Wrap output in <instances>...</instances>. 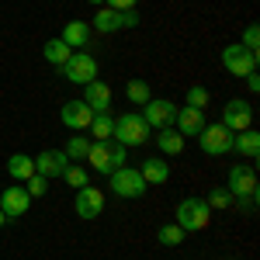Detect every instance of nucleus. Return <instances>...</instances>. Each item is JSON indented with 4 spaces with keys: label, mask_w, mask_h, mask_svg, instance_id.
I'll return each mask as SVG.
<instances>
[{
    "label": "nucleus",
    "mask_w": 260,
    "mask_h": 260,
    "mask_svg": "<svg viewBox=\"0 0 260 260\" xmlns=\"http://www.w3.org/2000/svg\"><path fill=\"white\" fill-rule=\"evenodd\" d=\"M125 156H128V149L121 146V142L115 139H104V142H90V153H87V160H90V167L98 170V174H115V170H121L125 167Z\"/></svg>",
    "instance_id": "obj_1"
},
{
    "label": "nucleus",
    "mask_w": 260,
    "mask_h": 260,
    "mask_svg": "<svg viewBox=\"0 0 260 260\" xmlns=\"http://www.w3.org/2000/svg\"><path fill=\"white\" fill-rule=\"evenodd\" d=\"M149 125H146V118L142 115H136V111H125L121 118H115V128H111V139L121 142L125 149L128 146H142V142L149 139Z\"/></svg>",
    "instance_id": "obj_2"
},
{
    "label": "nucleus",
    "mask_w": 260,
    "mask_h": 260,
    "mask_svg": "<svg viewBox=\"0 0 260 260\" xmlns=\"http://www.w3.org/2000/svg\"><path fill=\"white\" fill-rule=\"evenodd\" d=\"M212 222V208L205 205V198H184L177 205V225L184 233H201Z\"/></svg>",
    "instance_id": "obj_3"
},
{
    "label": "nucleus",
    "mask_w": 260,
    "mask_h": 260,
    "mask_svg": "<svg viewBox=\"0 0 260 260\" xmlns=\"http://www.w3.org/2000/svg\"><path fill=\"white\" fill-rule=\"evenodd\" d=\"M59 70L70 83H80V87H87L90 80H98V59H94L90 52H73Z\"/></svg>",
    "instance_id": "obj_4"
},
{
    "label": "nucleus",
    "mask_w": 260,
    "mask_h": 260,
    "mask_svg": "<svg viewBox=\"0 0 260 260\" xmlns=\"http://www.w3.org/2000/svg\"><path fill=\"white\" fill-rule=\"evenodd\" d=\"M233 136L236 132H229L225 125H205L198 132V142H201V153H208V156H222V153H233Z\"/></svg>",
    "instance_id": "obj_5"
},
{
    "label": "nucleus",
    "mask_w": 260,
    "mask_h": 260,
    "mask_svg": "<svg viewBox=\"0 0 260 260\" xmlns=\"http://www.w3.org/2000/svg\"><path fill=\"white\" fill-rule=\"evenodd\" d=\"M222 66H225L233 77H246V73H253V70H257V52H250L246 45L233 42V45H225V49H222Z\"/></svg>",
    "instance_id": "obj_6"
},
{
    "label": "nucleus",
    "mask_w": 260,
    "mask_h": 260,
    "mask_svg": "<svg viewBox=\"0 0 260 260\" xmlns=\"http://www.w3.org/2000/svg\"><path fill=\"white\" fill-rule=\"evenodd\" d=\"M142 118H146V125L149 128H170L174 125V118H177V104L167 98H149L146 104H142Z\"/></svg>",
    "instance_id": "obj_7"
},
{
    "label": "nucleus",
    "mask_w": 260,
    "mask_h": 260,
    "mask_svg": "<svg viewBox=\"0 0 260 260\" xmlns=\"http://www.w3.org/2000/svg\"><path fill=\"white\" fill-rule=\"evenodd\" d=\"M146 187H149V184L142 180V174L136 167H121V170L111 174V191H115L118 198H142Z\"/></svg>",
    "instance_id": "obj_8"
},
{
    "label": "nucleus",
    "mask_w": 260,
    "mask_h": 260,
    "mask_svg": "<svg viewBox=\"0 0 260 260\" xmlns=\"http://www.w3.org/2000/svg\"><path fill=\"white\" fill-rule=\"evenodd\" d=\"M139 24V14L136 11H111V7H98L94 14V28L101 35H111V31H121V28H136Z\"/></svg>",
    "instance_id": "obj_9"
},
{
    "label": "nucleus",
    "mask_w": 260,
    "mask_h": 260,
    "mask_svg": "<svg viewBox=\"0 0 260 260\" xmlns=\"http://www.w3.org/2000/svg\"><path fill=\"white\" fill-rule=\"evenodd\" d=\"M222 125L229 128V132H246L250 125H253V104L250 101H229L225 108H222Z\"/></svg>",
    "instance_id": "obj_10"
},
{
    "label": "nucleus",
    "mask_w": 260,
    "mask_h": 260,
    "mask_svg": "<svg viewBox=\"0 0 260 260\" xmlns=\"http://www.w3.org/2000/svg\"><path fill=\"white\" fill-rule=\"evenodd\" d=\"M229 194L233 198H257V174L253 167H233L229 170Z\"/></svg>",
    "instance_id": "obj_11"
},
{
    "label": "nucleus",
    "mask_w": 260,
    "mask_h": 260,
    "mask_svg": "<svg viewBox=\"0 0 260 260\" xmlns=\"http://www.w3.org/2000/svg\"><path fill=\"white\" fill-rule=\"evenodd\" d=\"M66 167H70V156H66L62 149H42L39 156H35V174H42L45 180L62 177Z\"/></svg>",
    "instance_id": "obj_12"
},
{
    "label": "nucleus",
    "mask_w": 260,
    "mask_h": 260,
    "mask_svg": "<svg viewBox=\"0 0 260 260\" xmlns=\"http://www.w3.org/2000/svg\"><path fill=\"white\" fill-rule=\"evenodd\" d=\"M73 208H77V215L80 219H98L101 212H104V191L101 187H80L77 191V201H73Z\"/></svg>",
    "instance_id": "obj_13"
},
{
    "label": "nucleus",
    "mask_w": 260,
    "mask_h": 260,
    "mask_svg": "<svg viewBox=\"0 0 260 260\" xmlns=\"http://www.w3.org/2000/svg\"><path fill=\"white\" fill-rule=\"evenodd\" d=\"M28 205H31V198H28V191H24L21 184L4 187V191H0V208H4V219H21V215L28 212Z\"/></svg>",
    "instance_id": "obj_14"
},
{
    "label": "nucleus",
    "mask_w": 260,
    "mask_h": 260,
    "mask_svg": "<svg viewBox=\"0 0 260 260\" xmlns=\"http://www.w3.org/2000/svg\"><path fill=\"white\" fill-rule=\"evenodd\" d=\"M59 118L66 128H73V132H83L87 125H90V118H94V111L83 104V101H70V104H62Z\"/></svg>",
    "instance_id": "obj_15"
},
{
    "label": "nucleus",
    "mask_w": 260,
    "mask_h": 260,
    "mask_svg": "<svg viewBox=\"0 0 260 260\" xmlns=\"http://www.w3.org/2000/svg\"><path fill=\"white\" fill-rule=\"evenodd\" d=\"M83 104L98 115V111H108L111 108V87L101 80H90L87 87H83Z\"/></svg>",
    "instance_id": "obj_16"
},
{
    "label": "nucleus",
    "mask_w": 260,
    "mask_h": 260,
    "mask_svg": "<svg viewBox=\"0 0 260 260\" xmlns=\"http://www.w3.org/2000/svg\"><path fill=\"white\" fill-rule=\"evenodd\" d=\"M174 125H177L180 136L187 139V136H198L208 121H205V111H198V108H187V104H184V108L177 111V118H174Z\"/></svg>",
    "instance_id": "obj_17"
},
{
    "label": "nucleus",
    "mask_w": 260,
    "mask_h": 260,
    "mask_svg": "<svg viewBox=\"0 0 260 260\" xmlns=\"http://www.w3.org/2000/svg\"><path fill=\"white\" fill-rule=\"evenodd\" d=\"M59 39L66 42L70 49H83V45L90 42V24H87V21H66Z\"/></svg>",
    "instance_id": "obj_18"
},
{
    "label": "nucleus",
    "mask_w": 260,
    "mask_h": 260,
    "mask_svg": "<svg viewBox=\"0 0 260 260\" xmlns=\"http://www.w3.org/2000/svg\"><path fill=\"white\" fill-rule=\"evenodd\" d=\"M139 174L146 184H167L170 180V167H167V160H156V156H149V160H142Z\"/></svg>",
    "instance_id": "obj_19"
},
{
    "label": "nucleus",
    "mask_w": 260,
    "mask_h": 260,
    "mask_svg": "<svg viewBox=\"0 0 260 260\" xmlns=\"http://www.w3.org/2000/svg\"><path fill=\"white\" fill-rule=\"evenodd\" d=\"M233 149L243 153L246 160H257V156H260V136L246 128V132H240V136H233Z\"/></svg>",
    "instance_id": "obj_20"
},
{
    "label": "nucleus",
    "mask_w": 260,
    "mask_h": 260,
    "mask_svg": "<svg viewBox=\"0 0 260 260\" xmlns=\"http://www.w3.org/2000/svg\"><path fill=\"white\" fill-rule=\"evenodd\" d=\"M156 146L167 156H177V153H184V136H180L177 128H160L156 132Z\"/></svg>",
    "instance_id": "obj_21"
},
{
    "label": "nucleus",
    "mask_w": 260,
    "mask_h": 260,
    "mask_svg": "<svg viewBox=\"0 0 260 260\" xmlns=\"http://www.w3.org/2000/svg\"><path fill=\"white\" fill-rule=\"evenodd\" d=\"M7 170H11V177L18 180V184H24V180L35 174V160H31V156H24V153H14V156L7 160Z\"/></svg>",
    "instance_id": "obj_22"
},
{
    "label": "nucleus",
    "mask_w": 260,
    "mask_h": 260,
    "mask_svg": "<svg viewBox=\"0 0 260 260\" xmlns=\"http://www.w3.org/2000/svg\"><path fill=\"white\" fill-rule=\"evenodd\" d=\"M111 128H115V118H111L108 111H98V115L90 118V125H87V132H90V136H94L98 142L111 139Z\"/></svg>",
    "instance_id": "obj_23"
},
{
    "label": "nucleus",
    "mask_w": 260,
    "mask_h": 260,
    "mask_svg": "<svg viewBox=\"0 0 260 260\" xmlns=\"http://www.w3.org/2000/svg\"><path fill=\"white\" fill-rule=\"evenodd\" d=\"M70 56H73V49H70L62 39H49V42H45V59L52 62V66H62Z\"/></svg>",
    "instance_id": "obj_24"
},
{
    "label": "nucleus",
    "mask_w": 260,
    "mask_h": 260,
    "mask_svg": "<svg viewBox=\"0 0 260 260\" xmlns=\"http://www.w3.org/2000/svg\"><path fill=\"white\" fill-rule=\"evenodd\" d=\"M125 98L132 101V104H146V101L153 98V90H149L146 80H128L125 83Z\"/></svg>",
    "instance_id": "obj_25"
},
{
    "label": "nucleus",
    "mask_w": 260,
    "mask_h": 260,
    "mask_svg": "<svg viewBox=\"0 0 260 260\" xmlns=\"http://www.w3.org/2000/svg\"><path fill=\"white\" fill-rule=\"evenodd\" d=\"M70 160H87V153H90V139H83V136H70L66 142V149H62Z\"/></svg>",
    "instance_id": "obj_26"
},
{
    "label": "nucleus",
    "mask_w": 260,
    "mask_h": 260,
    "mask_svg": "<svg viewBox=\"0 0 260 260\" xmlns=\"http://www.w3.org/2000/svg\"><path fill=\"white\" fill-rule=\"evenodd\" d=\"M62 180H66L70 187H87V170L77 167V163H70V167L62 170Z\"/></svg>",
    "instance_id": "obj_27"
},
{
    "label": "nucleus",
    "mask_w": 260,
    "mask_h": 260,
    "mask_svg": "<svg viewBox=\"0 0 260 260\" xmlns=\"http://www.w3.org/2000/svg\"><path fill=\"white\" fill-rule=\"evenodd\" d=\"M24 191H28V198H42L49 191V180L42 177V174H31V177L24 180Z\"/></svg>",
    "instance_id": "obj_28"
},
{
    "label": "nucleus",
    "mask_w": 260,
    "mask_h": 260,
    "mask_svg": "<svg viewBox=\"0 0 260 260\" xmlns=\"http://www.w3.org/2000/svg\"><path fill=\"white\" fill-rule=\"evenodd\" d=\"M205 205H208V208H229V205H233V194H229V187H215V191L205 198Z\"/></svg>",
    "instance_id": "obj_29"
},
{
    "label": "nucleus",
    "mask_w": 260,
    "mask_h": 260,
    "mask_svg": "<svg viewBox=\"0 0 260 260\" xmlns=\"http://www.w3.org/2000/svg\"><path fill=\"white\" fill-rule=\"evenodd\" d=\"M160 243L163 246H177V243H184V229H180V225H163L160 229Z\"/></svg>",
    "instance_id": "obj_30"
},
{
    "label": "nucleus",
    "mask_w": 260,
    "mask_h": 260,
    "mask_svg": "<svg viewBox=\"0 0 260 260\" xmlns=\"http://www.w3.org/2000/svg\"><path fill=\"white\" fill-rule=\"evenodd\" d=\"M205 104H208V90H205V87H191V90H187V108L205 111Z\"/></svg>",
    "instance_id": "obj_31"
},
{
    "label": "nucleus",
    "mask_w": 260,
    "mask_h": 260,
    "mask_svg": "<svg viewBox=\"0 0 260 260\" xmlns=\"http://www.w3.org/2000/svg\"><path fill=\"white\" fill-rule=\"evenodd\" d=\"M240 45H246L250 52H257V49H260V28H257V24H250V28L243 31V42H240Z\"/></svg>",
    "instance_id": "obj_32"
},
{
    "label": "nucleus",
    "mask_w": 260,
    "mask_h": 260,
    "mask_svg": "<svg viewBox=\"0 0 260 260\" xmlns=\"http://www.w3.org/2000/svg\"><path fill=\"white\" fill-rule=\"evenodd\" d=\"M104 4H108L111 11H136V4H139V0H104Z\"/></svg>",
    "instance_id": "obj_33"
},
{
    "label": "nucleus",
    "mask_w": 260,
    "mask_h": 260,
    "mask_svg": "<svg viewBox=\"0 0 260 260\" xmlns=\"http://www.w3.org/2000/svg\"><path fill=\"white\" fill-rule=\"evenodd\" d=\"M246 87H250L253 94L260 90V77H257V70H253V73H246Z\"/></svg>",
    "instance_id": "obj_34"
},
{
    "label": "nucleus",
    "mask_w": 260,
    "mask_h": 260,
    "mask_svg": "<svg viewBox=\"0 0 260 260\" xmlns=\"http://www.w3.org/2000/svg\"><path fill=\"white\" fill-rule=\"evenodd\" d=\"M4 222H7V219H4V208H0V225H4Z\"/></svg>",
    "instance_id": "obj_35"
},
{
    "label": "nucleus",
    "mask_w": 260,
    "mask_h": 260,
    "mask_svg": "<svg viewBox=\"0 0 260 260\" xmlns=\"http://www.w3.org/2000/svg\"><path fill=\"white\" fill-rule=\"evenodd\" d=\"M90 4H98V7H101V4H104V0H90Z\"/></svg>",
    "instance_id": "obj_36"
},
{
    "label": "nucleus",
    "mask_w": 260,
    "mask_h": 260,
    "mask_svg": "<svg viewBox=\"0 0 260 260\" xmlns=\"http://www.w3.org/2000/svg\"><path fill=\"white\" fill-rule=\"evenodd\" d=\"M0 191H4V187H0Z\"/></svg>",
    "instance_id": "obj_37"
}]
</instances>
